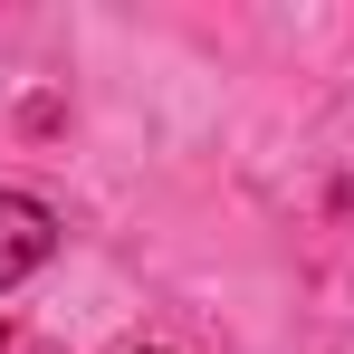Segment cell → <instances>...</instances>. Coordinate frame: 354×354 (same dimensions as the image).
<instances>
[{
    "mask_svg": "<svg viewBox=\"0 0 354 354\" xmlns=\"http://www.w3.org/2000/svg\"><path fill=\"white\" fill-rule=\"evenodd\" d=\"M48 249H58V211L29 201V192H0V297L19 288V278H39Z\"/></svg>",
    "mask_w": 354,
    "mask_h": 354,
    "instance_id": "obj_1",
    "label": "cell"
}]
</instances>
